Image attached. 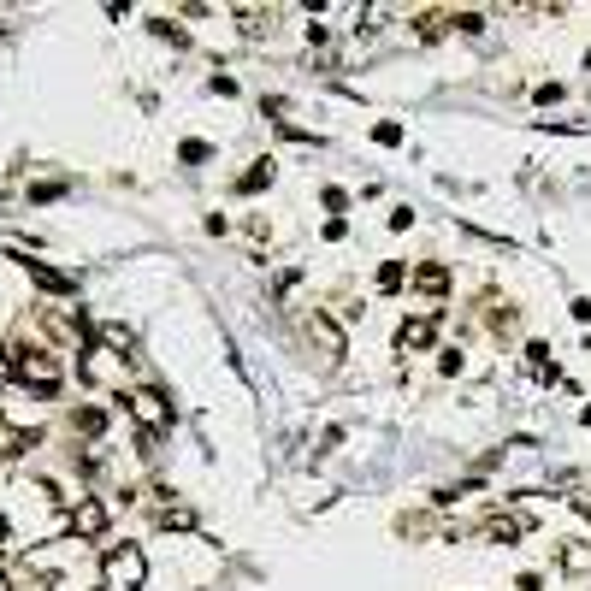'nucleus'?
Listing matches in <instances>:
<instances>
[{"mask_svg":"<svg viewBox=\"0 0 591 591\" xmlns=\"http://www.w3.org/2000/svg\"><path fill=\"white\" fill-rule=\"evenodd\" d=\"M12 385H24V391H36V396H60L66 361L54 349H18L12 343Z\"/></svg>","mask_w":591,"mask_h":591,"instance_id":"nucleus-1","label":"nucleus"},{"mask_svg":"<svg viewBox=\"0 0 591 591\" xmlns=\"http://www.w3.org/2000/svg\"><path fill=\"white\" fill-rule=\"evenodd\" d=\"M42 444V432H30V426H6L0 420V461H18L24 450H36Z\"/></svg>","mask_w":591,"mask_h":591,"instance_id":"nucleus-9","label":"nucleus"},{"mask_svg":"<svg viewBox=\"0 0 591 591\" xmlns=\"http://www.w3.org/2000/svg\"><path fill=\"white\" fill-rule=\"evenodd\" d=\"M556 568H562V574H586V568H591V544H586V538H562Z\"/></svg>","mask_w":591,"mask_h":591,"instance_id":"nucleus-11","label":"nucleus"},{"mask_svg":"<svg viewBox=\"0 0 591 591\" xmlns=\"http://www.w3.org/2000/svg\"><path fill=\"white\" fill-rule=\"evenodd\" d=\"M54 196H66V184H36L30 190V201H54Z\"/></svg>","mask_w":591,"mask_h":591,"instance_id":"nucleus-24","label":"nucleus"},{"mask_svg":"<svg viewBox=\"0 0 591 591\" xmlns=\"http://www.w3.org/2000/svg\"><path fill=\"white\" fill-rule=\"evenodd\" d=\"M402 278H408V272H402V261H385V266H379V290H385V296H396V290H402Z\"/></svg>","mask_w":591,"mask_h":591,"instance_id":"nucleus-19","label":"nucleus"},{"mask_svg":"<svg viewBox=\"0 0 591 591\" xmlns=\"http://www.w3.org/2000/svg\"><path fill=\"white\" fill-rule=\"evenodd\" d=\"M0 591H12V574H6V568H0Z\"/></svg>","mask_w":591,"mask_h":591,"instance_id":"nucleus-27","label":"nucleus"},{"mask_svg":"<svg viewBox=\"0 0 591 591\" xmlns=\"http://www.w3.org/2000/svg\"><path fill=\"white\" fill-rule=\"evenodd\" d=\"M432 343H438V308H426V314H414V320L396 326V349L402 355H426Z\"/></svg>","mask_w":591,"mask_h":591,"instance_id":"nucleus-4","label":"nucleus"},{"mask_svg":"<svg viewBox=\"0 0 591 591\" xmlns=\"http://www.w3.org/2000/svg\"><path fill=\"white\" fill-rule=\"evenodd\" d=\"M308 337L320 343V355H326V367H337L349 349H343V331H337V320L331 314H308Z\"/></svg>","mask_w":591,"mask_h":591,"instance_id":"nucleus-7","label":"nucleus"},{"mask_svg":"<svg viewBox=\"0 0 591 591\" xmlns=\"http://www.w3.org/2000/svg\"><path fill=\"white\" fill-rule=\"evenodd\" d=\"M148 30H154L160 42H172V48H190V36H184V30H178L172 18H148Z\"/></svg>","mask_w":591,"mask_h":591,"instance_id":"nucleus-18","label":"nucleus"},{"mask_svg":"<svg viewBox=\"0 0 591 591\" xmlns=\"http://www.w3.org/2000/svg\"><path fill=\"white\" fill-rule=\"evenodd\" d=\"M71 432H83V438H101V432H107V408H95V402H83V408L71 414Z\"/></svg>","mask_w":591,"mask_h":591,"instance_id":"nucleus-16","label":"nucleus"},{"mask_svg":"<svg viewBox=\"0 0 591 591\" xmlns=\"http://www.w3.org/2000/svg\"><path fill=\"white\" fill-rule=\"evenodd\" d=\"M237 24L249 42H261V36H272V6H237Z\"/></svg>","mask_w":591,"mask_h":591,"instance_id":"nucleus-13","label":"nucleus"},{"mask_svg":"<svg viewBox=\"0 0 591 591\" xmlns=\"http://www.w3.org/2000/svg\"><path fill=\"white\" fill-rule=\"evenodd\" d=\"M6 544H12V526L0 521V550H6Z\"/></svg>","mask_w":591,"mask_h":591,"instance_id":"nucleus-26","label":"nucleus"},{"mask_svg":"<svg viewBox=\"0 0 591 591\" xmlns=\"http://www.w3.org/2000/svg\"><path fill=\"white\" fill-rule=\"evenodd\" d=\"M66 532L71 538H107V503L101 497H77L66 515Z\"/></svg>","mask_w":591,"mask_h":591,"instance_id":"nucleus-5","label":"nucleus"},{"mask_svg":"<svg viewBox=\"0 0 591 591\" xmlns=\"http://www.w3.org/2000/svg\"><path fill=\"white\" fill-rule=\"evenodd\" d=\"M491 326H497V331H515V308H509V302H503V308L491 302Z\"/></svg>","mask_w":591,"mask_h":591,"instance_id":"nucleus-22","label":"nucleus"},{"mask_svg":"<svg viewBox=\"0 0 591 591\" xmlns=\"http://www.w3.org/2000/svg\"><path fill=\"white\" fill-rule=\"evenodd\" d=\"M0 385H12V343H0Z\"/></svg>","mask_w":591,"mask_h":591,"instance_id":"nucleus-25","label":"nucleus"},{"mask_svg":"<svg viewBox=\"0 0 591 591\" xmlns=\"http://www.w3.org/2000/svg\"><path fill=\"white\" fill-rule=\"evenodd\" d=\"M178 154H184V160H190V166H201V160H207V154H213V148H207V142H184V148H178Z\"/></svg>","mask_w":591,"mask_h":591,"instance_id":"nucleus-23","label":"nucleus"},{"mask_svg":"<svg viewBox=\"0 0 591 591\" xmlns=\"http://www.w3.org/2000/svg\"><path fill=\"white\" fill-rule=\"evenodd\" d=\"M272 178H278V160L266 154V160H255V166H249L231 190H237V196H261V190H272Z\"/></svg>","mask_w":591,"mask_h":591,"instance_id":"nucleus-10","label":"nucleus"},{"mask_svg":"<svg viewBox=\"0 0 591 591\" xmlns=\"http://www.w3.org/2000/svg\"><path fill=\"white\" fill-rule=\"evenodd\" d=\"M526 367H532V379H544V385L562 379V367L550 361V343H526Z\"/></svg>","mask_w":591,"mask_h":591,"instance_id":"nucleus-14","label":"nucleus"},{"mask_svg":"<svg viewBox=\"0 0 591 591\" xmlns=\"http://www.w3.org/2000/svg\"><path fill=\"white\" fill-rule=\"evenodd\" d=\"M479 532H485L491 544H521V538H526V521H515V515H491Z\"/></svg>","mask_w":591,"mask_h":591,"instance_id":"nucleus-12","label":"nucleus"},{"mask_svg":"<svg viewBox=\"0 0 591 591\" xmlns=\"http://www.w3.org/2000/svg\"><path fill=\"white\" fill-rule=\"evenodd\" d=\"M450 24H456V12H414V36L420 42H438Z\"/></svg>","mask_w":591,"mask_h":591,"instance_id":"nucleus-15","label":"nucleus"},{"mask_svg":"<svg viewBox=\"0 0 591 591\" xmlns=\"http://www.w3.org/2000/svg\"><path fill=\"white\" fill-rule=\"evenodd\" d=\"M373 142H379V148H396V142H402V125H391V119L373 125Z\"/></svg>","mask_w":591,"mask_h":591,"instance_id":"nucleus-20","label":"nucleus"},{"mask_svg":"<svg viewBox=\"0 0 591 591\" xmlns=\"http://www.w3.org/2000/svg\"><path fill=\"white\" fill-rule=\"evenodd\" d=\"M408 284H414L420 296H432V302H444V296H450V266H444V261H420L414 272H408Z\"/></svg>","mask_w":591,"mask_h":591,"instance_id":"nucleus-8","label":"nucleus"},{"mask_svg":"<svg viewBox=\"0 0 591 591\" xmlns=\"http://www.w3.org/2000/svg\"><path fill=\"white\" fill-rule=\"evenodd\" d=\"M456 30H461V36H479V30H485V18H479V12H456Z\"/></svg>","mask_w":591,"mask_h":591,"instance_id":"nucleus-21","label":"nucleus"},{"mask_svg":"<svg viewBox=\"0 0 591 591\" xmlns=\"http://www.w3.org/2000/svg\"><path fill=\"white\" fill-rule=\"evenodd\" d=\"M119 402H125V414L136 420V432H142V444H154V438H160V432L172 426V402H166L160 391H148V385H142V391H125Z\"/></svg>","mask_w":591,"mask_h":591,"instance_id":"nucleus-3","label":"nucleus"},{"mask_svg":"<svg viewBox=\"0 0 591 591\" xmlns=\"http://www.w3.org/2000/svg\"><path fill=\"white\" fill-rule=\"evenodd\" d=\"M12 261L30 272V284H36V290H48V296H77V278H71V272H60V266L30 261V255H12Z\"/></svg>","mask_w":591,"mask_h":591,"instance_id":"nucleus-6","label":"nucleus"},{"mask_svg":"<svg viewBox=\"0 0 591 591\" xmlns=\"http://www.w3.org/2000/svg\"><path fill=\"white\" fill-rule=\"evenodd\" d=\"M142 580H148L142 544H113V550L101 556V591H142Z\"/></svg>","mask_w":591,"mask_h":591,"instance_id":"nucleus-2","label":"nucleus"},{"mask_svg":"<svg viewBox=\"0 0 591 591\" xmlns=\"http://www.w3.org/2000/svg\"><path fill=\"white\" fill-rule=\"evenodd\" d=\"M154 521L166 526V532H196V509H184V503H160Z\"/></svg>","mask_w":591,"mask_h":591,"instance_id":"nucleus-17","label":"nucleus"}]
</instances>
